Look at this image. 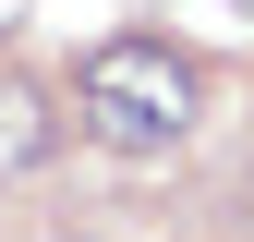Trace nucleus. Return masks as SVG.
<instances>
[{"instance_id":"obj_2","label":"nucleus","mask_w":254,"mask_h":242,"mask_svg":"<svg viewBox=\"0 0 254 242\" xmlns=\"http://www.w3.org/2000/svg\"><path fill=\"white\" fill-rule=\"evenodd\" d=\"M49 145H61V109L37 97V85H0V182H24Z\"/></svg>"},{"instance_id":"obj_1","label":"nucleus","mask_w":254,"mask_h":242,"mask_svg":"<svg viewBox=\"0 0 254 242\" xmlns=\"http://www.w3.org/2000/svg\"><path fill=\"white\" fill-rule=\"evenodd\" d=\"M194 60H182L170 37H109V49H85V73H73V121L109 145V158H170L182 133H194Z\"/></svg>"}]
</instances>
